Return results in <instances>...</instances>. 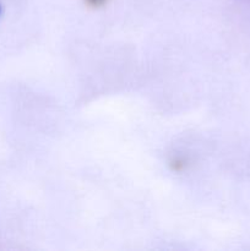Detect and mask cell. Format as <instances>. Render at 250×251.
<instances>
[{
	"mask_svg": "<svg viewBox=\"0 0 250 251\" xmlns=\"http://www.w3.org/2000/svg\"><path fill=\"white\" fill-rule=\"evenodd\" d=\"M91 1H95V0H91Z\"/></svg>",
	"mask_w": 250,
	"mask_h": 251,
	"instance_id": "1",
	"label": "cell"
}]
</instances>
